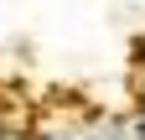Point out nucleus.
I'll return each instance as SVG.
<instances>
[{
  "instance_id": "obj_3",
  "label": "nucleus",
  "mask_w": 145,
  "mask_h": 140,
  "mask_svg": "<svg viewBox=\"0 0 145 140\" xmlns=\"http://www.w3.org/2000/svg\"><path fill=\"white\" fill-rule=\"evenodd\" d=\"M135 109H145V83H140V99H135Z\"/></svg>"
},
{
  "instance_id": "obj_1",
  "label": "nucleus",
  "mask_w": 145,
  "mask_h": 140,
  "mask_svg": "<svg viewBox=\"0 0 145 140\" xmlns=\"http://www.w3.org/2000/svg\"><path fill=\"white\" fill-rule=\"evenodd\" d=\"M78 135L83 140H135V125L119 114H99V119H78Z\"/></svg>"
},
{
  "instance_id": "obj_2",
  "label": "nucleus",
  "mask_w": 145,
  "mask_h": 140,
  "mask_svg": "<svg viewBox=\"0 0 145 140\" xmlns=\"http://www.w3.org/2000/svg\"><path fill=\"white\" fill-rule=\"evenodd\" d=\"M130 125H135V140H145V109H135V114H130Z\"/></svg>"
}]
</instances>
